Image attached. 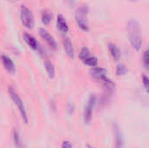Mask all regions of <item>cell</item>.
Masks as SVG:
<instances>
[{"label":"cell","instance_id":"16","mask_svg":"<svg viewBox=\"0 0 149 148\" xmlns=\"http://www.w3.org/2000/svg\"><path fill=\"white\" fill-rule=\"evenodd\" d=\"M52 19V14L49 10H43L41 15V20L42 23L45 25H48Z\"/></svg>","mask_w":149,"mask_h":148},{"label":"cell","instance_id":"9","mask_svg":"<svg viewBox=\"0 0 149 148\" xmlns=\"http://www.w3.org/2000/svg\"><path fill=\"white\" fill-rule=\"evenodd\" d=\"M23 38H24V42L27 44V45H28L30 48H31V49L34 50V51H39L40 46H39V44H38V42L37 41V39H36L32 35H31V34L25 32V33H24V35H23Z\"/></svg>","mask_w":149,"mask_h":148},{"label":"cell","instance_id":"7","mask_svg":"<svg viewBox=\"0 0 149 148\" xmlns=\"http://www.w3.org/2000/svg\"><path fill=\"white\" fill-rule=\"evenodd\" d=\"M90 75L91 77L97 80V81H102V79L106 77H107V71L104 67H93L90 70Z\"/></svg>","mask_w":149,"mask_h":148},{"label":"cell","instance_id":"19","mask_svg":"<svg viewBox=\"0 0 149 148\" xmlns=\"http://www.w3.org/2000/svg\"><path fill=\"white\" fill-rule=\"evenodd\" d=\"M127 72V68L125 65H119L116 69V74L117 76H124Z\"/></svg>","mask_w":149,"mask_h":148},{"label":"cell","instance_id":"10","mask_svg":"<svg viewBox=\"0 0 149 148\" xmlns=\"http://www.w3.org/2000/svg\"><path fill=\"white\" fill-rule=\"evenodd\" d=\"M113 133L115 138V148H124V138L120 127L115 124L113 125Z\"/></svg>","mask_w":149,"mask_h":148},{"label":"cell","instance_id":"20","mask_svg":"<svg viewBox=\"0 0 149 148\" xmlns=\"http://www.w3.org/2000/svg\"><path fill=\"white\" fill-rule=\"evenodd\" d=\"M142 59H143V64H144V66L146 67V69H148L149 66V57H148V51L146 50L143 53V57H142Z\"/></svg>","mask_w":149,"mask_h":148},{"label":"cell","instance_id":"24","mask_svg":"<svg viewBox=\"0 0 149 148\" xmlns=\"http://www.w3.org/2000/svg\"><path fill=\"white\" fill-rule=\"evenodd\" d=\"M86 147L87 148H94L93 147H92L91 145H87V146H86Z\"/></svg>","mask_w":149,"mask_h":148},{"label":"cell","instance_id":"17","mask_svg":"<svg viewBox=\"0 0 149 148\" xmlns=\"http://www.w3.org/2000/svg\"><path fill=\"white\" fill-rule=\"evenodd\" d=\"M13 141L15 146L17 148H22L23 144H22V138L18 133V131H17L16 129H14L13 131Z\"/></svg>","mask_w":149,"mask_h":148},{"label":"cell","instance_id":"15","mask_svg":"<svg viewBox=\"0 0 149 148\" xmlns=\"http://www.w3.org/2000/svg\"><path fill=\"white\" fill-rule=\"evenodd\" d=\"M82 62L84 63V65L90 66V67H96L98 65V58L95 56L90 55L89 57H87L86 58H85L84 60H82Z\"/></svg>","mask_w":149,"mask_h":148},{"label":"cell","instance_id":"3","mask_svg":"<svg viewBox=\"0 0 149 148\" xmlns=\"http://www.w3.org/2000/svg\"><path fill=\"white\" fill-rule=\"evenodd\" d=\"M8 92H9V94L11 98V99L13 100L15 106L17 107L19 113H20V115H21V118L24 121V123L25 124H28L29 122V118H28V114H27V111L25 109V106H24V104L22 100V99L20 98V96L18 95V93L14 90L13 87L11 86H9V89H8Z\"/></svg>","mask_w":149,"mask_h":148},{"label":"cell","instance_id":"1","mask_svg":"<svg viewBox=\"0 0 149 148\" xmlns=\"http://www.w3.org/2000/svg\"><path fill=\"white\" fill-rule=\"evenodd\" d=\"M127 31L131 46L135 51H139L142 44L140 23L136 19H130L127 24Z\"/></svg>","mask_w":149,"mask_h":148},{"label":"cell","instance_id":"6","mask_svg":"<svg viewBox=\"0 0 149 148\" xmlns=\"http://www.w3.org/2000/svg\"><path fill=\"white\" fill-rule=\"evenodd\" d=\"M38 34L39 36L45 40V42L52 48V49H58V44H57V42L56 40L54 39V38L49 33L48 31H46L45 29L44 28H39L38 29Z\"/></svg>","mask_w":149,"mask_h":148},{"label":"cell","instance_id":"14","mask_svg":"<svg viewBox=\"0 0 149 148\" xmlns=\"http://www.w3.org/2000/svg\"><path fill=\"white\" fill-rule=\"evenodd\" d=\"M45 71L47 72L48 77L51 79H54V77H55V67H54L53 64L52 62H50L49 60H46L45 62Z\"/></svg>","mask_w":149,"mask_h":148},{"label":"cell","instance_id":"23","mask_svg":"<svg viewBox=\"0 0 149 148\" xmlns=\"http://www.w3.org/2000/svg\"><path fill=\"white\" fill-rule=\"evenodd\" d=\"M67 108H68L67 110H68V111H69L71 113H73V106H72L71 104H68V106H67Z\"/></svg>","mask_w":149,"mask_h":148},{"label":"cell","instance_id":"12","mask_svg":"<svg viewBox=\"0 0 149 148\" xmlns=\"http://www.w3.org/2000/svg\"><path fill=\"white\" fill-rule=\"evenodd\" d=\"M57 27L63 33H66L69 31L67 21L65 20V17L62 14H58L57 16Z\"/></svg>","mask_w":149,"mask_h":148},{"label":"cell","instance_id":"18","mask_svg":"<svg viewBox=\"0 0 149 148\" xmlns=\"http://www.w3.org/2000/svg\"><path fill=\"white\" fill-rule=\"evenodd\" d=\"M91 55V51L87 47H83L79 54V57L81 60H84L85 58H86L87 57H89Z\"/></svg>","mask_w":149,"mask_h":148},{"label":"cell","instance_id":"5","mask_svg":"<svg viewBox=\"0 0 149 148\" xmlns=\"http://www.w3.org/2000/svg\"><path fill=\"white\" fill-rule=\"evenodd\" d=\"M97 103V98L95 95H91L88 102L85 107L84 110V122L86 125H89L92 121L93 119V109L96 106Z\"/></svg>","mask_w":149,"mask_h":148},{"label":"cell","instance_id":"21","mask_svg":"<svg viewBox=\"0 0 149 148\" xmlns=\"http://www.w3.org/2000/svg\"><path fill=\"white\" fill-rule=\"evenodd\" d=\"M142 83L144 85V87L147 91H148V83H149V79L148 78V76L146 75H143L142 76Z\"/></svg>","mask_w":149,"mask_h":148},{"label":"cell","instance_id":"13","mask_svg":"<svg viewBox=\"0 0 149 148\" xmlns=\"http://www.w3.org/2000/svg\"><path fill=\"white\" fill-rule=\"evenodd\" d=\"M108 49H109V51H110L111 56L113 57V60L119 61L120 58V49L117 47V45L114 44H109Z\"/></svg>","mask_w":149,"mask_h":148},{"label":"cell","instance_id":"11","mask_svg":"<svg viewBox=\"0 0 149 148\" xmlns=\"http://www.w3.org/2000/svg\"><path fill=\"white\" fill-rule=\"evenodd\" d=\"M63 46H64V50L66 53V55L70 58H74V49L72 46V43L71 41V39L68 37H65L63 40Z\"/></svg>","mask_w":149,"mask_h":148},{"label":"cell","instance_id":"2","mask_svg":"<svg viewBox=\"0 0 149 148\" xmlns=\"http://www.w3.org/2000/svg\"><path fill=\"white\" fill-rule=\"evenodd\" d=\"M89 8L86 4L80 5L75 11V21L77 23L78 27L84 31H89V20H88Z\"/></svg>","mask_w":149,"mask_h":148},{"label":"cell","instance_id":"8","mask_svg":"<svg viewBox=\"0 0 149 148\" xmlns=\"http://www.w3.org/2000/svg\"><path fill=\"white\" fill-rule=\"evenodd\" d=\"M0 60H1V63L2 65H3L4 69L10 74H14L16 72V67H15V65L13 63V61L11 60L10 58H9L8 56L4 55V54H2L0 56Z\"/></svg>","mask_w":149,"mask_h":148},{"label":"cell","instance_id":"4","mask_svg":"<svg viewBox=\"0 0 149 148\" xmlns=\"http://www.w3.org/2000/svg\"><path fill=\"white\" fill-rule=\"evenodd\" d=\"M20 19L24 27L32 29L34 26V16L32 11L25 5L20 6Z\"/></svg>","mask_w":149,"mask_h":148},{"label":"cell","instance_id":"22","mask_svg":"<svg viewBox=\"0 0 149 148\" xmlns=\"http://www.w3.org/2000/svg\"><path fill=\"white\" fill-rule=\"evenodd\" d=\"M61 147L62 148H72V142H70L69 140H65L62 143L61 145Z\"/></svg>","mask_w":149,"mask_h":148}]
</instances>
